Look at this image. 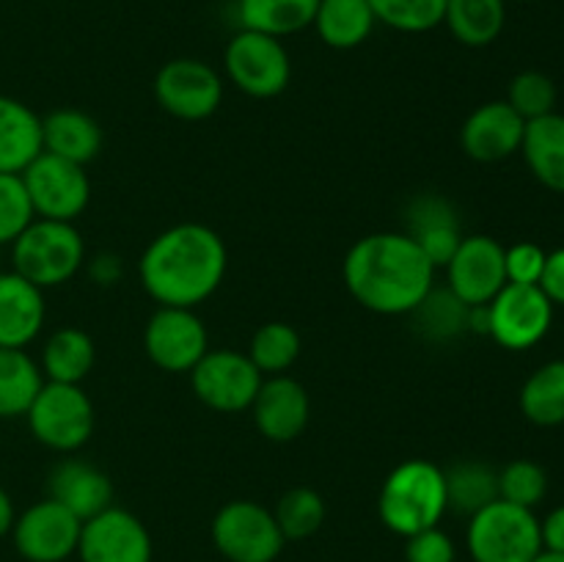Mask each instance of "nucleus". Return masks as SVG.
Wrapping results in <instances>:
<instances>
[{
  "instance_id": "nucleus-29",
  "label": "nucleus",
  "mask_w": 564,
  "mask_h": 562,
  "mask_svg": "<svg viewBox=\"0 0 564 562\" xmlns=\"http://www.w3.org/2000/svg\"><path fill=\"white\" fill-rule=\"evenodd\" d=\"M42 386V367L25 350L0 347V419L25 417Z\"/></svg>"
},
{
  "instance_id": "nucleus-8",
  "label": "nucleus",
  "mask_w": 564,
  "mask_h": 562,
  "mask_svg": "<svg viewBox=\"0 0 564 562\" xmlns=\"http://www.w3.org/2000/svg\"><path fill=\"white\" fill-rule=\"evenodd\" d=\"M224 66L229 80L253 99L279 97L292 80V61L284 42L246 28L226 44Z\"/></svg>"
},
{
  "instance_id": "nucleus-6",
  "label": "nucleus",
  "mask_w": 564,
  "mask_h": 562,
  "mask_svg": "<svg viewBox=\"0 0 564 562\" xmlns=\"http://www.w3.org/2000/svg\"><path fill=\"white\" fill-rule=\"evenodd\" d=\"M25 419L33 439L53 452H77L94 433V406L77 383L44 380Z\"/></svg>"
},
{
  "instance_id": "nucleus-15",
  "label": "nucleus",
  "mask_w": 564,
  "mask_h": 562,
  "mask_svg": "<svg viewBox=\"0 0 564 562\" xmlns=\"http://www.w3.org/2000/svg\"><path fill=\"white\" fill-rule=\"evenodd\" d=\"M154 545L147 523L124 507L97 512L83 521L77 556L80 562H152Z\"/></svg>"
},
{
  "instance_id": "nucleus-9",
  "label": "nucleus",
  "mask_w": 564,
  "mask_h": 562,
  "mask_svg": "<svg viewBox=\"0 0 564 562\" xmlns=\"http://www.w3.org/2000/svg\"><path fill=\"white\" fill-rule=\"evenodd\" d=\"M20 176L25 182L36 218L75 224L91 202V182H88L86 165L69 163L50 152L39 154Z\"/></svg>"
},
{
  "instance_id": "nucleus-34",
  "label": "nucleus",
  "mask_w": 564,
  "mask_h": 562,
  "mask_svg": "<svg viewBox=\"0 0 564 562\" xmlns=\"http://www.w3.org/2000/svg\"><path fill=\"white\" fill-rule=\"evenodd\" d=\"M284 540H308L323 529L328 507L314 488H290L273 507Z\"/></svg>"
},
{
  "instance_id": "nucleus-16",
  "label": "nucleus",
  "mask_w": 564,
  "mask_h": 562,
  "mask_svg": "<svg viewBox=\"0 0 564 562\" xmlns=\"http://www.w3.org/2000/svg\"><path fill=\"white\" fill-rule=\"evenodd\" d=\"M505 284V246L488 235L463 237L446 264V287L466 306H482L494 301Z\"/></svg>"
},
{
  "instance_id": "nucleus-45",
  "label": "nucleus",
  "mask_w": 564,
  "mask_h": 562,
  "mask_svg": "<svg viewBox=\"0 0 564 562\" xmlns=\"http://www.w3.org/2000/svg\"><path fill=\"white\" fill-rule=\"evenodd\" d=\"M532 562H564V554H556V551H540Z\"/></svg>"
},
{
  "instance_id": "nucleus-11",
  "label": "nucleus",
  "mask_w": 564,
  "mask_h": 562,
  "mask_svg": "<svg viewBox=\"0 0 564 562\" xmlns=\"http://www.w3.org/2000/svg\"><path fill=\"white\" fill-rule=\"evenodd\" d=\"M154 97L174 119L204 121L220 108L224 80L207 61L174 58L160 66L154 77Z\"/></svg>"
},
{
  "instance_id": "nucleus-7",
  "label": "nucleus",
  "mask_w": 564,
  "mask_h": 562,
  "mask_svg": "<svg viewBox=\"0 0 564 562\" xmlns=\"http://www.w3.org/2000/svg\"><path fill=\"white\" fill-rule=\"evenodd\" d=\"M209 532L218 554L229 562H275L286 545L273 510L251 499L226 501Z\"/></svg>"
},
{
  "instance_id": "nucleus-43",
  "label": "nucleus",
  "mask_w": 564,
  "mask_h": 562,
  "mask_svg": "<svg viewBox=\"0 0 564 562\" xmlns=\"http://www.w3.org/2000/svg\"><path fill=\"white\" fill-rule=\"evenodd\" d=\"M540 538H543V551L564 554V505L554 507V510L540 521Z\"/></svg>"
},
{
  "instance_id": "nucleus-20",
  "label": "nucleus",
  "mask_w": 564,
  "mask_h": 562,
  "mask_svg": "<svg viewBox=\"0 0 564 562\" xmlns=\"http://www.w3.org/2000/svg\"><path fill=\"white\" fill-rule=\"evenodd\" d=\"M405 235L422 248L435 270L446 268L463 240L455 207L441 196H422L408 209Z\"/></svg>"
},
{
  "instance_id": "nucleus-17",
  "label": "nucleus",
  "mask_w": 564,
  "mask_h": 562,
  "mask_svg": "<svg viewBox=\"0 0 564 562\" xmlns=\"http://www.w3.org/2000/svg\"><path fill=\"white\" fill-rule=\"evenodd\" d=\"M251 411L264 439L275 441V444H290L306 430L308 417H312V400L295 378L270 375L259 386Z\"/></svg>"
},
{
  "instance_id": "nucleus-12",
  "label": "nucleus",
  "mask_w": 564,
  "mask_h": 562,
  "mask_svg": "<svg viewBox=\"0 0 564 562\" xmlns=\"http://www.w3.org/2000/svg\"><path fill=\"white\" fill-rule=\"evenodd\" d=\"M488 336L507 350H529L551 328L554 303L538 284H505V290L488 303Z\"/></svg>"
},
{
  "instance_id": "nucleus-42",
  "label": "nucleus",
  "mask_w": 564,
  "mask_h": 562,
  "mask_svg": "<svg viewBox=\"0 0 564 562\" xmlns=\"http://www.w3.org/2000/svg\"><path fill=\"white\" fill-rule=\"evenodd\" d=\"M121 275H124V262H121L119 253H97V257L88 262V279L99 287H113L119 284Z\"/></svg>"
},
{
  "instance_id": "nucleus-24",
  "label": "nucleus",
  "mask_w": 564,
  "mask_h": 562,
  "mask_svg": "<svg viewBox=\"0 0 564 562\" xmlns=\"http://www.w3.org/2000/svg\"><path fill=\"white\" fill-rule=\"evenodd\" d=\"M529 171L543 187L564 193V116L549 114L527 121L521 143Z\"/></svg>"
},
{
  "instance_id": "nucleus-23",
  "label": "nucleus",
  "mask_w": 564,
  "mask_h": 562,
  "mask_svg": "<svg viewBox=\"0 0 564 562\" xmlns=\"http://www.w3.org/2000/svg\"><path fill=\"white\" fill-rule=\"evenodd\" d=\"M42 149L69 163L86 165L102 149V127L77 108L53 110L42 119Z\"/></svg>"
},
{
  "instance_id": "nucleus-44",
  "label": "nucleus",
  "mask_w": 564,
  "mask_h": 562,
  "mask_svg": "<svg viewBox=\"0 0 564 562\" xmlns=\"http://www.w3.org/2000/svg\"><path fill=\"white\" fill-rule=\"evenodd\" d=\"M17 521V510H14V501L11 496L6 494V488H0V538L11 534V527Z\"/></svg>"
},
{
  "instance_id": "nucleus-2",
  "label": "nucleus",
  "mask_w": 564,
  "mask_h": 562,
  "mask_svg": "<svg viewBox=\"0 0 564 562\" xmlns=\"http://www.w3.org/2000/svg\"><path fill=\"white\" fill-rule=\"evenodd\" d=\"M341 275L369 312L411 314L433 290L435 268L405 231H375L352 242Z\"/></svg>"
},
{
  "instance_id": "nucleus-14",
  "label": "nucleus",
  "mask_w": 564,
  "mask_h": 562,
  "mask_svg": "<svg viewBox=\"0 0 564 562\" xmlns=\"http://www.w3.org/2000/svg\"><path fill=\"white\" fill-rule=\"evenodd\" d=\"M143 350L163 372H191L209 350V336L193 309L160 306L143 331Z\"/></svg>"
},
{
  "instance_id": "nucleus-27",
  "label": "nucleus",
  "mask_w": 564,
  "mask_h": 562,
  "mask_svg": "<svg viewBox=\"0 0 564 562\" xmlns=\"http://www.w3.org/2000/svg\"><path fill=\"white\" fill-rule=\"evenodd\" d=\"M441 25L466 47H488L507 25V0H446Z\"/></svg>"
},
{
  "instance_id": "nucleus-1",
  "label": "nucleus",
  "mask_w": 564,
  "mask_h": 562,
  "mask_svg": "<svg viewBox=\"0 0 564 562\" xmlns=\"http://www.w3.org/2000/svg\"><path fill=\"white\" fill-rule=\"evenodd\" d=\"M229 268L224 237L204 224L160 231L138 259L141 287L160 306L196 309L215 295Z\"/></svg>"
},
{
  "instance_id": "nucleus-37",
  "label": "nucleus",
  "mask_w": 564,
  "mask_h": 562,
  "mask_svg": "<svg viewBox=\"0 0 564 562\" xmlns=\"http://www.w3.org/2000/svg\"><path fill=\"white\" fill-rule=\"evenodd\" d=\"M507 102L523 121H534L556 110V83L545 72L527 69L512 77Z\"/></svg>"
},
{
  "instance_id": "nucleus-38",
  "label": "nucleus",
  "mask_w": 564,
  "mask_h": 562,
  "mask_svg": "<svg viewBox=\"0 0 564 562\" xmlns=\"http://www.w3.org/2000/svg\"><path fill=\"white\" fill-rule=\"evenodd\" d=\"M36 218L20 174H0V246H11Z\"/></svg>"
},
{
  "instance_id": "nucleus-35",
  "label": "nucleus",
  "mask_w": 564,
  "mask_h": 562,
  "mask_svg": "<svg viewBox=\"0 0 564 562\" xmlns=\"http://www.w3.org/2000/svg\"><path fill=\"white\" fill-rule=\"evenodd\" d=\"M375 20L400 33H427L444 22L446 0H369Z\"/></svg>"
},
{
  "instance_id": "nucleus-33",
  "label": "nucleus",
  "mask_w": 564,
  "mask_h": 562,
  "mask_svg": "<svg viewBox=\"0 0 564 562\" xmlns=\"http://www.w3.org/2000/svg\"><path fill=\"white\" fill-rule=\"evenodd\" d=\"M303 339L295 325L290 323H264L257 328L248 345V358L262 375H286V369L301 358Z\"/></svg>"
},
{
  "instance_id": "nucleus-10",
  "label": "nucleus",
  "mask_w": 564,
  "mask_h": 562,
  "mask_svg": "<svg viewBox=\"0 0 564 562\" xmlns=\"http://www.w3.org/2000/svg\"><path fill=\"white\" fill-rule=\"evenodd\" d=\"M264 375L253 367L248 353L207 350L191 369V383L198 400L220 413H237L253 406Z\"/></svg>"
},
{
  "instance_id": "nucleus-47",
  "label": "nucleus",
  "mask_w": 564,
  "mask_h": 562,
  "mask_svg": "<svg viewBox=\"0 0 564 562\" xmlns=\"http://www.w3.org/2000/svg\"><path fill=\"white\" fill-rule=\"evenodd\" d=\"M518 3H529V0H518Z\"/></svg>"
},
{
  "instance_id": "nucleus-36",
  "label": "nucleus",
  "mask_w": 564,
  "mask_h": 562,
  "mask_svg": "<svg viewBox=\"0 0 564 562\" xmlns=\"http://www.w3.org/2000/svg\"><path fill=\"white\" fill-rule=\"evenodd\" d=\"M549 494V474L534 461H512L499 472V499L534 510Z\"/></svg>"
},
{
  "instance_id": "nucleus-3",
  "label": "nucleus",
  "mask_w": 564,
  "mask_h": 562,
  "mask_svg": "<svg viewBox=\"0 0 564 562\" xmlns=\"http://www.w3.org/2000/svg\"><path fill=\"white\" fill-rule=\"evenodd\" d=\"M446 477L444 468L427 457L402 461L383 479L378 496V516L389 532L400 538L438 527L446 516Z\"/></svg>"
},
{
  "instance_id": "nucleus-32",
  "label": "nucleus",
  "mask_w": 564,
  "mask_h": 562,
  "mask_svg": "<svg viewBox=\"0 0 564 562\" xmlns=\"http://www.w3.org/2000/svg\"><path fill=\"white\" fill-rule=\"evenodd\" d=\"M468 309L471 306H466L449 287H444V290L433 287L411 314L424 339L449 342L468 331Z\"/></svg>"
},
{
  "instance_id": "nucleus-39",
  "label": "nucleus",
  "mask_w": 564,
  "mask_h": 562,
  "mask_svg": "<svg viewBox=\"0 0 564 562\" xmlns=\"http://www.w3.org/2000/svg\"><path fill=\"white\" fill-rule=\"evenodd\" d=\"M545 257L549 253L538 242H516V246L505 248L507 284H540Z\"/></svg>"
},
{
  "instance_id": "nucleus-46",
  "label": "nucleus",
  "mask_w": 564,
  "mask_h": 562,
  "mask_svg": "<svg viewBox=\"0 0 564 562\" xmlns=\"http://www.w3.org/2000/svg\"><path fill=\"white\" fill-rule=\"evenodd\" d=\"M0 273H3V259H0Z\"/></svg>"
},
{
  "instance_id": "nucleus-5",
  "label": "nucleus",
  "mask_w": 564,
  "mask_h": 562,
  "mask_svg": "<svg viewBox=\"0 0 564 562\" xmlns=\"http://www.w3.org/2000/svg\"><path fill=\"white\" fill-rule=\"evenodd\" d=\"M466 549L474 562H532L543 551L540 518L505 499L490 501L468 518Z\"/></svg>"
},
{
  "instance_id": "nucleus-30",
  "label": "nucleus",
  "mask_w": 564,
  "mask_h": 562,
  "mask_svg": "<svg viewBox=\"0 0 564 562\" xmlns=\"http://www.w3.org/2000/svg\"><path fill=\"white\" fill-rule=\"evenodd\" d=\"M521 413L538 428L564 424V358L534 369L521 386Z\"/></svg>"
},
{
  "instance_id": "nucleus-19",
  "label": "nucleus",
  "mask_w": 564,
  "mask_h": 562,
  "mask_svg": "<svg viewBox=\"0 0 564 562\" xmlns=\"http://www.w3.org/2000/svg\"><path fill=\"white\" fill-rule=\"evenodd\" d=\"M47 490L50 499L64 505L80 521H88L113 505V483L108 474L94 463L77 461V457L55 463L47 479Z\"/></svg>"
},
{
  "instance_id": "nucleus-40",
  "label": "nucleus",
  "mask_w": 564,
  "mask_h": 562,
  "mask_svg": "<svg viewBox=\"0 0 564 562\" xmlns=\"http://www.w3.org/2000/svg\"><path fill=\"white\" fill-rule=\"evenodd\" d=\"M457 545L441 527L422 529L405 538V562H455Z\"/></svg>"
},
{
  "instance_id": "nucleus-13",
  "label": "nucleus",
  "mask_w": 564,
  "mask_h": 562,
  "mask_svg": "<svg viewBox=\"0 0 564 562\" xmlns=\"http://www.w3.org/2000/svg\"><path fill=\"white\" fill-rule=\"evenodd\" d=\"M80 529V518L47 496L17 516L11 540L25 562H64L77 554Z\"/></svg>"
},
{
  "instance_id": "nucleus-31",
  "label": "nucleus",
  "mask_w": 564,
  "mask_h": 562,
  "mask_svg": "<svg viewBox=\"0 0 564 562\" xmlns=\"http://www.w3.org/2000/svg\"><path fill=\"white\" fill-rule=\"evenodd\" d=\"M446 477V505L449 510L471 518L490 501L499 499V472L479 461H463L452 468H444Z\"/></svg>"
},
{
  "instance_id": "nucleus-41",
  "label": "nucleus",
  "mask_w": 564,
  "mask_h": 562,
  "mask_svg": "<svg viewBox=\"0 0 564 562\" xmlns=\"http://www.w3.org/2000/svg\"><path fill=\"white\" fill-rule=\"evenodd\" d=\"M538 287L549 295L554 306H564V248H556L545 257V268Z\"/></svg>"
},
{
  "instance_id": "nucleus-21",
  "label": "nucleus",
  "mask_w": 564,
  "mask_h": 562,
  "mask_svg": "<svg viewBox=\"0 0 564 562\" xmlns=\"http://www.w3.org/2000/svg\"><path fill=\"white\" fill-rule=\"evenodd\" d=\"M44 290L20 273H0V347L25 350L44 325Z\"/></svg>"
},
{
  "instance_id": "nucleus-28",
  "label": "nucleus",
  "mask_w": 564,
  "mask_h": 562,
  "mask_svg": "<svg viewBox=\"0 0 564 562\" xmlns=\"http://www.w3.org/2000/svg\"><path fill=\"white\" fill-rule=\"evenodd\" d=\"M319 0H237L240 28L284 39L312 28Z\"/></svg>"
},
{
  "instance_id": "nucleus-26",
  "label": "nucleus",
  "mask_w": 564,
  "mask_h": 562,
  "mask_svg": "<svg viewBox=\"0 0 564 562\" xmlns=\"http://www.w3.org/2000/svg\"><path fill=\"white\" fill-rule=\"evenodd\" d=\"M97 361V347L94 339L83 328L66 325L50 334L42 347V375L44 380L55 383H77L88 378Z\"/></svg>"
},
{
  "instance_id": "nucleus-22",
  "label": "nucleus",
  "mask_w": 564,
  "mask_h": 562,
  "mask_svg": "<svg viewBox=\"0 0 564 562\" xmlns=\"http://www.w3.org/2000/svg\"><path fill=\"white\" fill-rule=\"evenodd\" d=\"M42 152V119L36 110L0 94V174H22Z\"/></svg>"
},
{
  "instance_id": "nucleus-18",
  "label": "nucleus",
  "mask_w": 564,
  "mask_h": 562,
  "mask_svg": "<svg viewBox=\"0 0 564 562\" xmlns=\"http://www.w3.org/2000/svg\"><path fill=\"white\" fill-rule=\"evenodd\" d=\"M527 121L510 108L507 99L479 105L460 130V147L477 163H501L521 152Z\"/></svg>"
},
{
  "instance_id": "nucleus-25",
  "label": "nucleus",
  "mask_w": 564,
  "mask_h": 562,
  "mask_svg": "<svg viewBox=\"0 0 564 562\" xmlns=\"http://www.w3.org/2000/svg\"><path fill=\"white\" fill-rule=\"evenodd\" d=\"M375 11L369 0H319L312 28L328 47L352 50L361 47L372 36Z\"/></svg>"
},
{
  "instance_id": "nucleus-4",
  "label": "nucleus",
  "mask_w": 564,
  "mask_h": 562,
  "mask_svg": "<svg viewBox=\"0 0 564 562\" xmlns=\"http://www.w3.org/2000/svg\"><path fill=\"white\" fill-rule=\"evenodd\" d=\"M11 259L14 273L36 284L39 290H50L80 273L86 242L75 224L33 218L28 229L11 242Z\"/></svg>"
}]
</instances>
